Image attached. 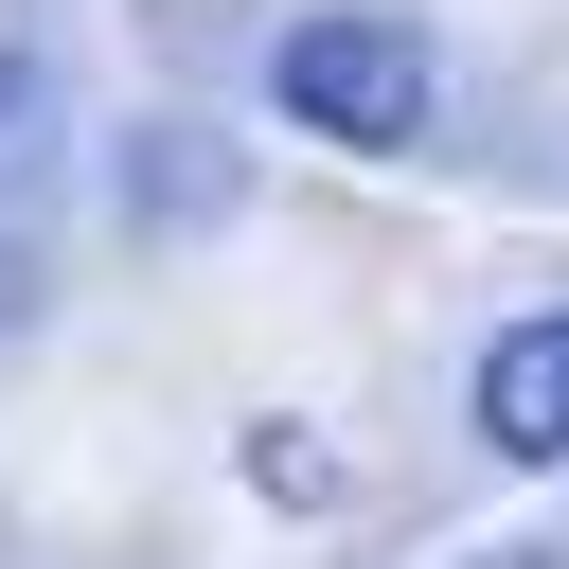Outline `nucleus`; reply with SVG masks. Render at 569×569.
Masks as SVG:
<instances>
[{
  "label": "nucleus",
  "instance_id": "obj_1",
  "mask_svg": "<svg viewBox=\"0 0 569 569\" xmlns=\"http://www.w3.org/2000/svg\"><path fill=\"white\" fill-rule=\"evenodd\" d=\"M267 107L320 124V142H356V160H409L427 107H445V71H427V36H409L391 0H320V18L267 36Z\"/></svg>",
  "mask_w": 569,
  "mask_h": 569
},
{
  "label": "nucleus",
  "instance_id": "obj_2",
  "mask_svg": "<svg viewBox=\"0 0 569 569\" xmlns=\"http://www.w3.org/2000/svg\"><path fill=\"white\" fill-rule=\"evenodd\" d=\"M480 445L498 462H569V302L480 338Z\"/></svg>",
  "mask_w": 569,
  "mask_h": 569
},
{
  "label": "nucleus",
  "instance_id": "obj_3",
  "mask_svg": "<svg viewBox=\"0 0 569 569\" xmlns=\"http://www.w3.org/2000/svg\"><path fill=\"white\" fill-rule=\"evenodd\" d=\"M249 498H302V516H320V498H338V462H320V427H249Z\"/></svg>",
  "mask_w": 569,
  "mask_h": 569
},
{
  "label": "nucleus",
  "instance_id": "obj_4",
  "mask_svg": "<svg viewBox=\"0 0 569 569\" xmlns=\"http://www.w3.org/2000/svg\"><path fill=\"white\" fill-rule=\"evenodd\" d=\"M462 569H551V551H462Z\"/></svg>",
  "mask_w": 569,
  "mask_h": 569
}]
</instances>
